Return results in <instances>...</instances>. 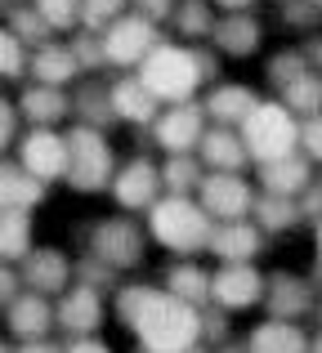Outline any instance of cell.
Returning a JSON list of instances; mask_svg holds the SVG:
<instances>
[{
  "instance_id": "obj_1",
  "label": "cell",
  "mask_w": 322,
  "mask_h": 353,
  "mask_svg": "<svg viewBox=\"0 0 322 353\" xmlns=\"http://www.w3.org/2000/svg\"><path fill=\"white\" fill-rule=\"evenodd\" d=\"M23 353H50V349H23Z\"/></svg>"
}]
</instances>
